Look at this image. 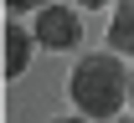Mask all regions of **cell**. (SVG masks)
<instances>
[{
	"instance_id": "cell-1",
	"label": "cell",
	"mask_w": 134,
	"mask_h": 123,
	"mask_svg": "<svg viewBox=\"0 0 134 123\" xmlns=\"http://www.w3.org/2000/svg\"><path fill=\"white\" fill-rule=\"evenodd\" d=\"M129 82H134V72L124 67L119 51H88L72 67V77H67V98L77 108V118L108 123V118H119V108L129 103Z\"/></svg>"
},
{
	"instance_id": "cell-2",
	"label": "cell",
	"mask_w": 134,
	"mask_h": 123,
	"mask_svg": "<svg viewBox=\"0 0 134 123\" xmlns=\"http://www.w3.org/2000/svg\"><path fill=\"white\" fill-rule=\"evenodd\" d=\"M31 31H36V41L47 46V51H72L77 41H83V21H77V10L72 5H41L31 16Z\"/></svg>"
},
{
	"instance_id": "cell-3",
	"label": "cell",
	"mask_w": 134,
	"mask_h": 123,
	"mask_svg": "<svg viewBox=\"0 0 134 123\" xmlns=\"http://www.w3.org/2000/svg\"><path fill=\"white\" fill-rule=\"evenodd\" d=\"M31 41H36V31H26L21 21L5 26V77H21V72H26V62H31Z\"/></svg>"
},
{
	"instance_id": "cell-4",
	"label": "cell",
	"mask_w": 134,
	"mask_h": 123,
	"mask_svg": "<svg viewBox=\"0 0 134 123\" xmlns=\"http://www.w3.org/2000/svg\"><path fill=\"white\" fill-rule=\"evenodd\" d=\"M108 51L134 56V0H119L114 21H108Z\"/></svg>"
},
{
	"instance_id": "cell-5",
	"label": "cell",
	"mask_w": 134,
	"mask_h": 123,
	"mask_svg": "<svg viewBox=\"0 0 134 123\" xmlns=\"http://www.w3.org/2000/svg\"><path fill=\"white\" fill-rule=\"evenodd\" d=\"M41 5H52V0H5L10 16H21V10H41Z\"/></svg>"
},
{
	"instance_id": "cell-6",
	"label": "cell",
	"mask_w": 134,
	"mask_h": 123,
	"mask_svg": "<svg viewBox=\"0 0 134 123\" xmlns=\"http://www.w3.org/2000/svg\"><path fill=\"white\" fill-rule=\"evenodd\" d=\"M72 5H83V10H98V5H108V0H72Z\"/></svg>"
},
{
	"instance_id": "cell-7",
	"label": "cell",
	"mask_w": 134,
	"mask_h": 123,
	"mask_svg": "<svg viewBox=\"0 0 134 123\" xmlns=\"http://www.w3.org/2000/svg\"><path fill=\"white\" fill-rule=\"evenodd\" d=\"M52 123H93V118H52Z\"/></svg>"
},
{
	"instance_id": "cell-8",
	"label": "cell",
	"mask_w": 134,
	"mask_h": 123,
	"mask_svg": "<svg viewBox=\"0 0 134 123\" xmlns=\"http://www.w3.org/2000/svg\"><path fill=\"white\" fill-rule=\"evenodd\" d=\"M129 108H134V82H129Z\"/></svg>"
},
{
	"instance_id": "cell-9",
	"label": "cell",
	"mask_w": 134,
	"mask_h": 123,
	"mask_svg": "<svg viewBox=\"0 0 134 123\" xmlns=\"http://www.w3.org/2000/svg\"><path fill=\"white\" fill-rule=\"evenodd\" d=\"M114 123H119V118H114ZM129 123H134V118H129Z\"/></svg>"
}]
</instances>
